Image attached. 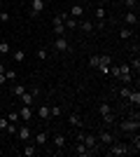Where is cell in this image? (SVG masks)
Instances as JSON below:
<instances>
[{
    "mask_svg": "<svg viewBox=\"0 0 140 157\" xmlns=\"http://www.w3.org/2000/svg\"><path fill=\"white\" fill-rule=\"evenodd\" d=\"M23 92H26V89H23V85H14V87H12V94H14V96H21Z\"/></svg>",
    "mask_w": 140,
    "mask_h": 157,
    "instance_id": "f546056e",
    "label": "cell"
},
{
    "mask_svg": "<svg viewBox=\"0 0 140 157\" xmlns=\"http://www.w3.org/2000/svg\"><path fill=\"white\" fill-rule=\"evenodd\" d=\"M98 141H100L103 145H110V143L114 141V136L110 134V131H100V134H98Z\"/></svg>",
    "mask_w": 140,
    "mask_h": 157,
    "instance_id": "7c38bea8",
    "label": "cell"
},
{
    "mask_svg": "<svg viewBox=\"0 0 140 157\" xmlns=\"http://www.w3.org/2000/svg\"><path fill=\"white\" fill-rule=\"evenodd\" d=\"M82 143L91 150V155H96V152H98V138L93 136V134H82Z\"/></svg>",
    "mask_w": 140,
    "mask_h": 157,
    "instance_id": "7a4b0ae2",
    "label": "cell"
},
{
    "mask_svg": "<svg viewBox=\"0 0 140 157\" xmlns=\"http://www.w3.org/2000/svg\"><path fill=\"white\" fill-rule=\"evenodd\" d=\"M0 143H2V134H0Z\"/></svg>",
    "mask_w": 140,
    "mask_h": 157,
    "instance_id": "b9f144b4",
    "label": "cell"
},
{
    "mask_svg": "<svg viewBox=\"0 0 140 157\" xmlns=\"http://www.w3.org/2000/svg\"><path fill=\"white\" fill-rule=\"evenodd\" d=\"M7 120H9V122H14V124H16V122H19V113H7Z\"/></svg>",
    "mask_w": 140,
    "mask_h": 157,
    "instance_id": "d6a6232c",
    "label": "cell"
},
{
    "mask_svg": "<svg viewBox=\"0 0 140 157\" xmlns=\"http://www.w3.org/2000/svg\"><path fill=\"white\" fill-rule=\"evenodd\" d=\"M128 148H131V155H135V152L140 150V136H138V134L131 138V145H128Z\"/></svg>",
    "mask_w": 140,
    "mask_h": 157,
    "instance_id": "2e32d148",
    "label": "cell"
},
{
    "mask_svg": "<svg viewBox=\"0 0 140 157\" xmlns=\"http://www.w3.org/2000/svg\"><path fill=\"white\" fill-rule=\"evenodd\" d=\"M126 101L133 105V108H138V105H140V92H138V89H131V94H128Z\"/></svg>",
    "mask_w": 140,
    "mask_h": 157,
    "instance_id": "30bf717a",
    "label": "cell"
},
{
    "mask_svg": "<svg viewBox=\"0 0 140 157\" xmlns=\"http://www.w3.org/2000/svg\"><path fill=\"white\" fill-rule=\"evenodd\" d=\"M117 94H119L121 98H128V94H131V85H124V87H119V92H117Z\"/></svg>",
    "mask_w": 140,
    "mask_h": 157,
    "instance_id": "484cf974",
    "label": "cell"
},
{
    "mask_svg": "<svg viewBox=\"0 0 140 157\" xmlns=\"http://www.w3.org/2000/svg\"><path fill=\"white\" fill-rule=\"evenodd\" d=\"M0 73H5V66H2V63H0Z\"/></svg>",
    "mask_w": 140,
    "mask_h": 157,
    "instance_id": "60d3db41",
    "label": "cell"
},
{
    "mask_svg": "<svg viewBox=\"0 0 140 157\" xmlns=\"http://www.w3.org/2000/svg\"><path fill=\"white\" fill-rule=\"evenodd\" d=\"M124 21H126V26H131V28H135V26H138V17H135V12H131V10L126 12Z\"/></svg>",
    "mask_w": 140,
    "mask_h": 157,
    "instance_id": "8fae6325",
    "label": "cell"
},
{
    "mask_svg": "<svg viewBox=\"0 0 140 157\" xmlns=\"http://www.w3.org/2000/svg\"><path fill=\"white\" fill-rule=\"evenodd\" d=\"M7 127H9V120H7V117H0V129L5 131Z\"/></svg>",
    "mask_w": 140,
    "mask_h": 157,
    "instance_id": "8d00e7d4",
    "label": "cell"
},
{
    "mask_svg": "<svg viewBox=\"0 0 140 157\" xmlns=\"http://www.w3.org/2000/svg\"><path fill=\"white\" fill-rule=\"evenodd\" d=\"M31 117H33V108H31V105H21L19 120H23V122H31Z\"/></svg>",
    "mask_w": 140,
    "mask_h": 157,
    "instance_id": "9c48e42d",
    "label": "cell"
},
{
    "mask_svg": "<svg viewBox=\"0 0 140 157\" xmlns=\"http://www.w3.org/2000/svg\"><path fill=\"white\" fill-rule=\"evenodd\" d=\"M45 10V0H31V17H38Z\"/></svg>",
    "mask_w": 140,
    "mask_h": 157,
    "instance_id": "8992f818",
    "label": "cell"
},
{
    "mask_svg": "<svg viewBox=\"0 0 140 157\" xmlns=\"http://www.w3.org/2000/svg\"><path fill=\"white\" fill-rule=\"evenodd\" d=\"M0 56H2V54H0Z\"/></svg>",
    "mask_w": 140,
    "mask_h": 157,
    "instance_id": "f6af8a7d",
    "label": "cell"
},
{
    "mask_svg": "<svg viewBox=\"0 0 140 157\" xmlns=\"http://www.w3.org/2000/svg\"><path fill=\"white\" fill-rule=\"evenodd\" d=\"M12 59L16 61V63H23V59H26V52H23V49H16V52H12Z\"/></svg>",
    "mask_w": 140,
    "mask_h": 157,
    "instance_id": "44dd1931",
    "label": "cell"
},
{
    "mask_svg": "<svg viewBox=\"0 0 140 157\" xmlns=\"http://www.w3.org/2000/svg\"><path fill=\"white\" fill-rule=\"evenodd\" d=\"M107 155L110 157H121V155H131V148H128L126 143H110V148H107Z\"/></svg>",
    "mask_w": 140,
    "mask_h": 157,
    "instance_id": "6da1fadb",
    "label": "cell"
},
{
    "mask_svg": "<svg viewBox=\"0 0 140 157\" xmlns=\"http://www.w3.org/2000/svg\"><path fill=\"white\" fill-rule=\"evenodd\" d=\"M98 63H100V56H91V59H89V66H91V68H98Z\"/></svg>",
    "mask_w": 140,
    "mask_h": 157,
    "instance_id": "1f68e13d",
    "label": "cell"
},
{
    "mask_svg": "<svg viewBox=\"0 0 140 157\" xmlns=\"http://www.w3.org/2000/svg\"><path fill=\"white\" fill-rule=\"evenodd\" d=\"M38 59H40V61H47V59H49V52H47L45 47H40V49H38Z\"/></svg>",
    "mask_w": 140,
    "mask_h": 157,
    "instance_id": "83f0119b",
    "label": "cell"
},
{
    "mask_svg": "<svg viewBox=\"0 0 140 157\" xmlns=\"http://www.w3.org/2000/svg\"><path fill=\"white\" fill-rule=\"evenodd\" d=\"M49 115H52V117H61V108L59 105H52V108H49Z\"/></svg>",
    "mask_w": 140,
    "mask_h": 157,
    "instance_id": "4dcf8cb0",
    "label": "cell"
},
{
    "mask_svg": "<svg viewBox=\"0 0 140 157\" xmlns=\"http://www.w3.org/2000/svg\"><path fill=\"white\" fill-rule=\"evenodd\" d=\"M98 113L100 115H110V113H112V105L107 103V101H103V103L98 105Z\"/></svg>",
    "mask_w": 140,
    "mask_h": 157,
    "instance_id": "7402d4cb",
    "label": "cell"
},
{
    "mask_svg": "<svg viewBox=\"0 0 140 157\" xmlns=\"http://www.w3.org/2000/svg\"><path fill=\"white\" fill-rule=\"evenodd\" d=\"M63 17H66V12L56 14V17H54V21H52L54 33H56V35H63V33H66V24H63Z\"/></svg>",
    "mask_w": 140,
    "mask_h": 157,
    "instance_id": "277c9868",
    "label": "cell"
},
{
    "mask_svg": "<svg viewBox=\"0 0 140 157\" xmlns=\"http://www.w3.org/2000/svg\"><path fill=\"white\" fill-rule=\"evenodd\" d=\"M75 2H80V0H75Z\"/></svg>",
    "mask_w": 140,
    "mask_h": 157,
    "instance_id": "ee69618b",
    "label": "cell"
},
{
    "mask_svg": "<svg viewBox=\"0 0 140 157\" xmlns=\"http://www.w3.org/2000/svg\"><path fill=\"white\" fill-rule=\"evenodd\" d=\"M16 136H19V141H23V143H26L28 138H31V127H28L26 122H23V124H21L19 129H16Z\"/></svg>",
    "mask_w": 140,
    "mask_h": 157,
    "instance_id": "52a82bcc",
    "label": "cell"
},
{
    "mask_svg": "<svg viewBox=\"0 0 140 157\" xmlns=\"http://www.w3.org/2000/svg\"><path fill=\"white\" fill-rule=\"evenodd\" d=\"M38 115H40L42 120H49L52 115H49V105H40V110H38Z\"/></svg>",
    "mask_w": 140,
    "mask_h": 157,
    "instance_id": "cb8c5ba5",
    "label": "cell"
},
{
    "mask_svg": "<svg viewBox=\"0 0 140 157\" xmlns=\"http://www.w3.org/2000/svg\"><path fill=\"white\" fill-rule=\"evenodd\" d=\"M119 129L121 131H131V134H135V131L140 129V120H124V122H119Z\"/></svg>",
    "mask_w": 140,
    "mask_h": 157,
    "instance_id": "3957f363",
    "label": "cell"
},
{
    "mask_svg": "<svg viewBox=\"0 0 140 157\" xmlns=\"http://www.w3.org/2000/svg\"><path fill=\"white\" fill-rule=\"evenodd\" d=\"M35 96H38V89H33V92H23L19 98H21V103H23V105H33Z\"/></svg>",
    "mask_w": 140,
    "mask_h": 157,
    "instance_id": "ba28073f",
    "label": "cell"
},
{
    "mask_svg": "<svg viewBox=\"0 0 140 157\" xmlns=\"http://www.w3.org/2000/svg\"><path fill=\"white\" fill-rule=\"evenodd\" d=\"M0 54H12V47H9V42H0Z\"/></svg>",
    "mask_w": 140,
    "mask_h": 157,
    "instance_id": "4316f807",
    "label": "cell"
},
{
    "mask_svg": "<svg viewBox=\"0 0 140 157\" xmlns=\"http://www.w3.org/2000/svg\"><path fill=\"white\" fill-rule=\"evenodd\" d=\"M96 19H105V10H103V7L96 10Z\"/></svg>",
    "mask_w": 140,
    "mask_h": 157,
    "instance_id": "f35d334b",
    "label": "cell"
},
{
    "mask_svg": "<svg viewBox=\"0 0 140 157\" xmlns=\"http://www.w3.org/2000/svg\"><path fill=\"white\" fill-rule=\"evenodd\" d=\"M119 38H124V40L133 38V28H131V26H124V28L119 31Z\"/></svg>",
    "mask_w": 140,
    "mask_h": 157,
    "instance_id": "603a6c76",
    "label": "cell"
},
{
    "mask_svg": "<svg viewBox=\"0 0 140 157\" xmlns=\"http://www.w3.org/2000/svg\"><path fill=\"white\" fill-rule=\"evenodd\" d=\"M23 155H26V157H35V155H38V148L31 145V143H26V145H23Z\"/></svg>",
    "mask_w": 140,
    "mask_h": 157,
    "instance_id": "ffe728a7",
    "label": "cell"
},
{
    "mask_svg": "<svg viewBox=\"0 0 140 157\" xmlns=\"http://www.w3.org/2000/svg\"><path fill=\"white\" fill-rule=\"evenodd\" d=\"M5 75H7V80H16V78H19L16 71H5Z\"/></svg>",
    "mask_w": 140,
    "mask_h": 157,
    "instance_id": "74e56055",
    "label": "cell"
},
{
    "mask_svg": "<svg viewBox=\"0 0 140 157\" xmlns=\"http://www.w3.org/2000/svg\"><path fill=\"white\" fill-rule=\"evenodd\" d=\"M124 5H126L128 10H131V12H133V10H135V5H138V0H124Z\"/></svg>",
    "mask_w": 140,
    "mask_h": 157,
    "instance_id": "836d02e7",
    "label": "cell"
},
{
    "mask_svg": "<svg viewBox=\"0 0 140 157\" xmlns=\"http://www.w3.org/2000/svg\"><path fill=\"white\" fill-rule=\"evenodd\" d=\"M68 122H70L73 127H82V117H80V115H75V113L70 115V117H68Z\"/></svg>",
    "mask_w": 140,
    "mask_h": 157,
    "instance_id": "d4e9b609",
    "label": "cell"
},
{
    "mask_svg": "<svg viewBox=\"0 0 140 157\" xmlns=\"http://www.w3.org/2000/svg\"><path fill=\"white\" fill-rule=\"evenodd\" d=\"M103 122H105V124H114V115L112 113H110V115H103Z\"/></svg>",
    "mask_w": 140,
    "mask_h": 157,
    "instance_id": "e575fe53",
    "label": "cell"
},
{
    "mask_svg": "<svg viewBox=\"0 0 140 157\" xmlns=\"http://www.w3.org/2000/svg\"><path fill=\"white\" fill-rule=\"evenodd\" d=\"M5 82H7V75H5V73H0V85H5Z\"/></svg>",
    "mask_w": 140,
    "mask_h": 157,
    "instance_id": "ab89813d",
    "label": "cell"
},
{
    "mask_svg": "<svg viewBox=\"0 0 140 157\" xmlns=\"http://www.w3.org/2000/svg\"><path fill=\"white\" fill-rule=\"evenodd\" d=\"M0 7H2V0H0Z\"/></svg>",
    "mask_w": 140,
    "mask_h": 157,
    "instance_id": "7bdbcfd3",
    "label": "cell"
},
{
    "mask_svg": "<svg viewBox=\"0 0 140 157\" xmlns=\"http://www.w3.org/2000/svg\"><path fill=\"white\" fill-rule=\"evenodd\" d=\"M131 71H135V73L140 71V59H138V54H135L133 59H131Z\"/></svg>",
    "mask_w": 140,
    "mask_h": 157,
    "instance_id": "f1b7e54d",
    "label": "cell"
},
{
    "mask_svg": "<svg viewBox=\"0 0 140 157\" xmlns=\"http://www.w3.org/2000/svg\"><path fill=\"white\" fill-rule=\"evenodd\" d=\"M54 47H56V52H61V54H66V52H70L73 47H70V42H68L63 35H56V40H54Z\"/></svg>",
    "mask_w": 140,
    "mask_h": 157,
    "instance_id": "5b68a950",
    "label": "cell"
},
{
    "mask_svg": "<svg viewBox=\"0 0 140 157\" xmlns=\"http://www.w3.org/2000/svg\"><path fill=\"white\" fill-rule=\"evenodd\" d=\"M75 152H77V155H82V157H89V155H91V150H89V148L82 143V141H77V145H75Z\"/></svg>",
    "mask_w": 140,
    "mask_h": 157,
    "instance_id": "4fadbf2b",
    "label": "cell"
},
{
    "mask_svg": "<svg viewBox=\"0 0 140 157\" xmlns=\"http://www.w3.org/2000/svg\"><path fill=\"white\" fill-rule=\"evenodd\" d=\"M68 14H70V17H75V19H77V17H82V14H84V7H82L80 2H75V5H73V10H70V12H68Z\"/></svg>",
    "mask_w": 140,
    "mask_h": 157,
    "instance_id": "9a60e30c",
    "label": "cell"
},
{
    "mask_svg": "<svg viewBox=\"0 0 140 157\" xmlns=\"http://www.w3.org/2000/svg\"><path fill=\"white\" fill-rule=\"evenodd\" d=\"M63 24H66V28H77V19H75V17H70V14H66V17H63Z\"/></svg>",
    "mask_w": 140,
    "mask_h": 157,
    "instance_id": "d6986e66",
    "label": "cell"
},
{
    "mask_svg": "<svg viewBox=\"0 0 140 157\" xmlns=\"http://www.w3.org/2000/svg\"><path fill=\"white\" fill-rule=\"evenodd\" d=\"M47 141H49L47 131H38V134H35V143H38V145H42V148H45V145H47Z\"/></svg>",
    "mask_w": 140,
    "mask_h": 157,
    "instance_id": "5bb4252c",
    "label": "cell"
},
{
    "mask_svg": "<svg viewBox=\"0 0 140 157\" xmlns=\"http://www.w3.org/2000/svg\"><path fill=\"white\" fill-rule=\"evenodd\" d=\"M0 21H2V24H7V21H9V12L0 10Z\"/></svg>",
    "mask_w": 140,
    "mask_h": 157,
    "instance_id": "d590c367",
    "label": "cell"
},
{
    "mask_svg": "<svg viewBox=\"0 0 140 157\" xmlns=\"http://www.w3.org/2000/svg\"><path fill=\"white\" fill-rule=\"evenodd\" d=\"M80 28L84 33H91L93 28H96V24H93V21H89V19H84V21H80Z\"/></svg>",
    "mask_w": 140,
    "mask_h": 157,
    "instance_id": "e0dca14e",
    "label": "cell"
},
{
    "mask_svg": "<svg viewBox=\"0 0 140 157\" xmlns=\"http://www.w3.org/2000/svg\"><path fill=\"white\" fill-rule=\"evenodd\" d=\"M54 145H56L59 150H63V148H66V136H63V134H56V136H54Z\"/></svg>",
    "mask_w": 140,
    "mask_h": 157,
    "instance_id": "ac0fdd59",
    "label": "cell"
}]
</instances>
